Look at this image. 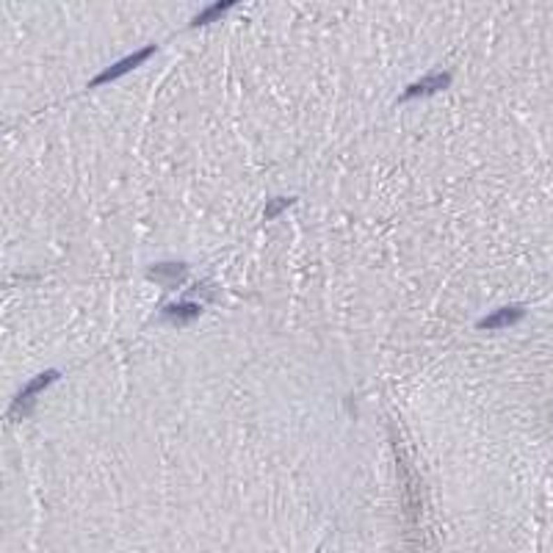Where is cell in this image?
<instances>
[{"label":"cell","mask_w":553,"mask_h":553,"mask_svg":"<svg viewBox=\"0 0 553 553\" xmlns=\"http://www.w3.org/2000/svg\"><path fill=\"white\" fill-rule=\"evenodd\" d=\"M59 379V371H45V374H39L36 379H31L25 388H22V393L14 398V404H11V412H8V418H20V415H25V412H31V407H33V401H36V395L42 393L50 382H56Z\"/></svg>","instance_id":"6da1fadb"},{"label":"cell","mask_w":553,"mask_h":553,"mask_svg":"<svg viewBox=\"0 0 553 553\" xmlns=\"http://www.w3.org/2000/svg\"><path fill=\"white\" fill-rule=\"evenodd\" d=\"M156 53V47H144V50H139V53H133V56H128V59H122V61H116L114 67H108L105 73H100L97 78L91 80V86H100V83H108V80L119 78V75H125V73H130L133 67H139V64H144L150 56Z\"/></svg>","instance_id":"7a4b0ae2"},{"label":"cell","mask_w":553,"mask_h":553,"mask_svg":"<svg viewBox=\"0 0 553 553\" xmlns=\"http://www.w3.org/2000/svg\"><path fill=\"white\" fill-rule=\"evenodd\" d=\"M448 83H451V75L440 73V75H432V78H423V80H418V83H412L398 100L404 103V100H412V97H421V94H432V91H437V89H446Z\"/></svg>","instance_id":"3957f363"},{"label":"cell","mask_w":553,"mask_h":553,"mask_svg":"<svg viewBox=\"0 0 553 553\" xmlns=\"http://www.w3.org/2000/svg\"><path fill=\"white\" fill-rule=\"evenodd\" d=\"M520 318H523V308L515 305V308H501V310L490 313L487 318H481L478 326H481V329H501V326H509V324H515V321H520Z\"/></svg>","instance_id":"277c9868"},{"label":"cell","mask_w":553,"mask_h":553,"mask_svg":"<svg viewBox=\"0 0 553 553\" xmlns=\"http://www.w3.org/2000/svg\"><path fill=\"white\" fill-rule=\"evenodd\" d=\"M185 277V266L183 263H158L150 268V280L166 282V285H177Z\"/></svg>","instance_id":"5b68a950"},{"label":"cell","mask_w":553,"mask_h":553,"mask_svg":"<svg viewBox=\"0 0 553 553\" xmlns=\"http://www.w3.org/2000/svg\"><path fill=\"white\" fill-rule=\"evenodd\" d=\"M163 316L172 318V321L185 324V321H194V318L199 316V308H197L194 302H180V305H169V308H163Z\"/></svg>","instance_id":"8992f818"},{"label":"cell","mask_w":553,"mask_h":553,"mask_svg":"<svg viewBox=\"0 0 553 553\" xmlns=\"http://www.w3.org/2000/svg\"><path fill=\"white\" fill-rule=\"evenodd\" d=\"M230 6H233L230 0H222V3H216V6H211V8H205L202 14H197V17H194V22H197V25H205V22H211V20H216V17L222 14V11H227Z\"/></svg>","instance_id":"52a82bcc"},{"label":"cell","mask_w":553,"mask_h":553,"mask_svg":"<svg viewBox=\"0 0 553 553\" xmlns=\"http://www.w3.org/2000/svg\"><path fill=\"white\" fill-rule=\"evenodd\" d=\"M291 202H294L291 197H277V199H271V202L266 205V219H277V216H280Z\"/></svg>","instance_id":"ba28073f"}]
</instances>
